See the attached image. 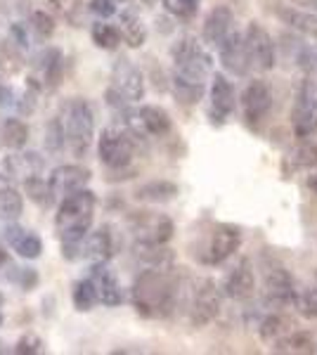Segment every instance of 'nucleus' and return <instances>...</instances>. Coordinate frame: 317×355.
Masks as SVG:
<instances>
[{
  "mask_svg": "<svg viewBox=\"0 0 317 355\" xmlns=\"http://www.w3.org/2000/svg\"><path fill=\"white\" fill-rule=\"evenodd\" d=\"M293 331V320L284 313H270L268 318H263V322L258 324V334L265 343H275L282 336H286Z\"/></svg>",
  "mask_w": 317,
  "mask_h": 355,
  "instance_id": "31",
  "label": "nucleus"
},
{
  "mask_svg": "<svg viewBox=\"0 0 317 355\" xmlns=\"http://www.w3.org/2000/svg\"><path fill=\"white\" fill-rule=\"evenodd\" d=\"M291 162L296 168H310L315 171L317 168V142H305V145L298 147L296 152H293Z\"/></svg>",
  "mask_w": 317,
  "mask_h": 355,
  "instance_id": "40",
  "label": "nucleus"
},
{
  "mask_svg": "<svg viewBox=\"0 0 317 355\" xmlns=\"http://www.w3.org/2000/svg\"><path fill=\"white\" fill-rule=\"evenodd\" d=\"M28 135H31V130H28V125L22 121V119H5L3 128H0V142H3L8 150H15V152L26 147Z\"/></svg>",
  "mask_w": 317,
  "mask_h": 355,
  "instance_id": "32",
  "label": "nucleus"
},
{
  "mask_svg": "<svg viewBox=\"0 0 317 355\" xmlns=\"http://www.w3.org/2000/svg\"><path fill=\"white\" fill-rule=\"evenodd\" d=\"M5 168L12 178H19L22 182L26 178H33V175H43V168H45V162L38 157V154L28 152V154H10L5 159Z\"/></svg>",
  "mask_w": 317,
  "mask_h": 355,
  "instance_id": "28",
  "label": "nucleus"
},
{
  "mask_svg": "<svg viewBox=\"0 0 317 355\" xmlns=\"http://www.w3.org/2000/svg\"><path fill=\"white\" fill-rule=\"evenodd\" d=\"M90 282H93V287L97 291V299H100L102 306H121L123 303V291H121V284L117 279V275L109 270L107 263H93V268H90Z\"/></svg>",
  "mask_w": 317,
  "mask_h": 355,
  "instance_id": "22",
  "label": "nucleus"
},
{
  "mask_svg": "<svg viewBox=\"0 0 317 355\" xmlns=\"http://www.w3.org/2000/svg\"><path fill=\"white\" fill-rule=\"evenodd\" d=\"M71 301L78 313H90L95 306H100V299H97V291L93 287V282H90V277L78 279V282L74 284Z\"/></svg>",
  "mask_w": 317,
  "mask_h": 355,
  "instance_id": "36",
  "label": "nucleus"
},
{
  "mask_svg": "<svg viewBox=\"0 0 317 355\" xmlns=\"http://www.w3.org/2000/svg\"><path fill=\"white\" fill-rule=\"evenodd\" d=\"M135 140L137 135H132L126 125H109L97 140V157L109 171L128 168L135 159Z\"/></svg>",
  "mask_w": 317,
  "mask_h": 355,
  "instance_id": "7",
  "label": "nucleus"
},
{
  "mask_svg": "<svg viewBox=\"0 0 317 355\" xmlns=\"http://www.w3.org/2000/svg\"><path fill=\"white\" fill-rule=\"evenodd\" d=\"M173 60V81H185L206 85V78L213 76V60L194 36H182L171 48Z\"/></svg>",
  "mask_w": 317,
  "mask_h": 355,
  "instance_id": "4",
  "label": "nucleus"
},
{
  "mask_svg": "<svg viewBox=\"0 0 317 355\" xmlns=\"http://www.w3.org/2000/svg\"><path fill=\"white\" fill-rule=\"evenodd\" d=\"M291 3L303 10H313V12H317V0H291Z\"/></svg>",
  "mask_w": 317,
  "mask_h": 355,
  "instance_id": "46",
  "label": "nucleus"
},
{
  "mask_svg": "<svg viewBox=\"0 0 317 355\" xmlns=\"http://www.w3.org/2000/svg\"><path fill=\"white\" fill-rule=\"evenodd\" d=\"M275 15H277V19L282 24H286L289 28H293V31L317 41V12H313V10H303L293 3L291 5L275 3Z\"/></svg>",
  "mask_w": 317,
  "mask_h": 355,
  "instance_id": "23",
  "label": "nucleus"
},
{
  "mask_svg": "<svg viewBox=\"0 0 317 355\" xmlns=\"http://www.w3.org/2000/svg\"><path fill=\"white\" fill-rule=\"evenodd\" d=\"M24 194H26L28 202H33L38 209H43V211L53 209L55 202H57L53 187H50V182L45 180L43 175L26 178V180H24Z\"/></svg>",
  "mask_w": 317,
  "mask_h": 355,
  "instance_id": "30",
  "label": "nucleus"
},
{
  "mask_svg": "<svg viewBox=\"0 0 317 355\" xmlns=\"http://www.w3.org/2000/svg\"><path fill=\"white\" fill-rule=\"evenodd\" d=\"M97 197L93 190H83L60 199L55 214V232L62 244H80L90 234L95 220Z\"/></svg>",
  "mask_w": 317,
  "mask_h": 355,
  "instance_id": "3",
  "label": "nucleus"
},
{
  "mask_svg": "<svg viewBox=\"0 0 317 355\" xmlns=\"http://www.w3.org/2000/svg\"><path fill=\"white\" fill-rule=\"evenodd\" d=\"M121 36H123V43L128 45V48L137 50L142 48L147 41V28L142 24V19L137 15L132 12H123L121 15Z\"/></svg>",
  "mask_w": 317,
  "mask_h": 355,
  "instance_id": "33",
  "label": "nucleus"
},
{
  "mask_svg": "<svg viewBox=\"0 0 317 355\" xmlns=\"http://www.w3.org/2000/svg\"><path fill=\"white\" fill-rule=\"evenodd\" d=\"M201 0H164V10L178 19H192L199 12Z\"/></svg>",
  "mask_w": 317,
  "mask_h": 355,
  "instance_id": "39",
  "label": "nucleus"
},
{
  "mask_svg": "<svg viewBox=\"0 0 317 355\" xmlns=\"http://www.w3.org/2000/svg\"><path fill=\"white\" fill-rule=\"evenodd\" d=\"M57 125L62 133V145L71 157H85L95 140V114L88 100L83 97H69L60 105Z\"/></svg>",
  "mask_w": 317,
  "mask_h": 355,
  "instance_id": "2",
  "label": "nucleus"
},
{
  "mask_svg": "<svg viewBox=\"0 0 317 355\" xmlns=\"http://www.w3.org/2000/svg\"><path fill=\"white\" fill-rule=\"evenodd\" d=\"M123 125L137 137H166L173 130V119L164 107L142 105L123 112Z\"/></svg>",
  "mask_w": 317,
  "mask_h": 355,
  "instance_id": "10",
  "label": "nucleus"
},
{
  "mask_svg": "<svg viewBox=\"0 0 317 355\" xmlns=\"http://www.w3.org/2000/svg\"><path fill=\"white\" fill-rule=\"evenodd\" d=\"M244 43L249 53L251 67L256 71H270L275 67V43L258 21H249L244 28Z\"/></svg>",
  "mask_w": 317,
  "mask_h": 355,
  "instance_id": "15",
  "label": "nucleus"
},
{
  "mask_svg": "<svg viewBox=\"0 0 317 355\" xmlns=\"http://www.w3.org/2000/svg\"><path fill=\"white\" fill-rule=\"evenodd\" d=\"M223 294L232 301H249L256 294V270H253L251 259L241 256L237 266L225 275Z\"/></svg>",
  "mask_w": 317,
  "mask_h": 355,
  "instance_id": "16",
  "label": "nucleus"
},
{
  "mask_svg": "<svg viewBox=\"0 0 317 355\" xmlns=\"http://www.w3.org/2000/svg\"><path fill=\"white\" fill-rule=\"evenodd\" d=\"M88 8L100 19H109V17L117 15V0H90Z\"/></svg>",
  "mask_w": 317,
  "mask_h": 355,
  "instance_id": "43",
  "label": "nucleus"
},
{
  "mask_svg": "<svg viewBox=\"0 0 317 355\" xmlns=\"http://www.w3.org/2000/svg\"><path fill=\"white\" fill-rule=\"evenodd\" d=\"M0 327H3V313H0Z\"/></svg>",
  "mask_w": 317,
  "mask_h": 355,
  "instance_id": "50",
  "label": "nucleus"
},
{
  "mask_svg": "<svg viewBox=\"0 0 317 355\" xmlns=\"http://www.w3.org/2000/svg\"><path fill=\"white\" fill-rule=\"evenodd\" d=\"M223 308V291L218 289L216 279L211 277H201L194 284L192 291V301H189V322L192 327H206L213 320L221 315Z\"/></svg>",
  "mask_w": 317,
  "mask_h": 355,
  "instance_id": "11",
  "label": "nucleus"
},
{
  "mask_svg": "<svg viewBox=\"0 0 317 355\" xmlns=\"http://www.w3.org/2000/svg\"><path fill=\"white\" fill-rule=\"evenodd\" d=\"M128 230L132 232L135 242L147 244H169L175 234V225L166 214L157 211H130L128 214Z\"/></svg>",
  "mask_w": 317,
  "mask_h": 355,
  "instance_id": "9",
  "label": "nucleus"
},
{
  "mask_svg": "<svg viewBox=\"0 0 317 355\" xmlns=\"http://www.w3.org/2000/svg\"><path fill=\"white\" fill-rule=\"evenodd\" d=\"M62 71H65V55L57 48H45L31 62V71L26 76V85L36 93H53L62 83Z\"/></svg>",
  "mask_w": 317,
  "mask_h": 355,
  "instance_id": "12",
  "label": "nucleus"
},
{
  "mask_svg": "<svg viewBox=\"0 0 317 355\" xmlns=\"http://www.w3.org/2000/svg\"><path fill=\"white\" fill-rule=\"evenodd\" d=\"M180 187L171 180H149V182H142V185L135 187L132 197L142 204H166V202H173L178 197Z\"/></svg>",
  "mask_w": 317,
  "mask_h": 355,
  "instance_id": "26",
  "label": "nucleus"
},
{
  "mask_svg": "<svg viewBox=\"0 0 317 355\" xmlns=\"http://www.w3.org/2000/svg\"><path fill=\"white\" fill-rule=\"evenodd\" d=\"M317 351V339L315 334L303 329H293L286 336H282L280 341H275V353H315Z\"/></svg>",
  "mask_w": 317,
  "mask_h": 355,
  "instance_id": "29",
  "label": "nucleus"
},
{
  "mask_svg": "<svg viewBox=\"0 0 317 355\" xmlns=\"http://www.w3.org/2000/svg\"><path fill=\"white\" fill-rule=\"evenodd\" d=\"M117 3H126V0H117Z\"/></svg>",
  "mask_w": 317,
  "mask_h": 355,
  "instance_id": "52",
  "label": "nucleus"
},
{
  "mask_svg": "<svg viewBox=\"0 0 317 355\" xmlns=\"http://www.w3.org/2000/svg\"><path fill=\"white\" fill-rule=\"evenodd\" d=\"M315 282H317V268H315Z\"/></svg>",
  "mask_w": 317,
  "mask_h": 355,
  "instance_id": "51",
  "label": "nucleus"
},
{
  "mask_svg": "<svg viewBox=\"0 0 317 355\" xmlns=\"http://www.w3.org/2000/svg\"><path fill=\"white\" fill-rule=\"evenodd\" d=\"M221 64L228 73L232 76H249L251 71V60H249V53H246V43H244V33L241 31H232L228 36L221 48Z\"/></svg>",
  "mask_w": 317,
  "mask_h": 355,
  "instance_id": "19",
  "label": "nucleus"
},
{
  "mask_svg": "<svg viewBox=\"0 0 317 355\" xmlns=\"http://www.w3.org/2000/svg\"><path fill=\"white\" fill-rule=\"evenodd\" d=\"M211 116L213 121H225L234 110H237V93H234V85L225 73H213L211 76Z\"/></svg>",
  "mask_w": 317,
  "mask_h": 355,
  "instance_id": "20",
  "label": "nucleus"
},
{
  "mask_svg": "<svg viewBox=\"0 0 317 355\" xmlns=\"http://www.w3.org/2000/svg\"><path fill=\"white\" fill-rule=\"evenodd\" d=\"M90 38L100 50H117L123 36H121V28L114 24H107L105 19L95 21L93 28H90Z\"/></svg>",
  "mask_w": 317,
  "mask_h": 355,
  "instance_id": "35",
  "label": "nucleus"
},
{
  "mask_svg": "<svg viewBox=\"0 0 317 355\" xmlns=\"http://www.w3.org/2000/svg\"><path fill=\"white\" fill-rule=\"evenodd\" d=\"M55 19L50 12H45V10H38V12L31 15V28L36 31L38 38H50L55 33Z\"/></svg>",
  "mask_w": 317,
  "mask_h": 355,
  "instance_id": "41",
  "label": "nucleus"
},
{
  "mask_svg": "<svg viewBox=\"0 0 317 355\" xmlns=\"http://www.w3.org/2000/svg\"><path fill=\"white\" fill-rule=\"evenodd\" d=\"M273 88H270L268 81L263 78H256V81H249V85L244 88V93L239 97V107H241V119L249 128L258 130L263 125L265 119L273 112Z\"/></svg>",
  "mask_w": 317,
  "mask_h": 355,
  "instance_id": "13",
  "label": "nucleus"
},
{
  "mask_svg": "<svg viewBox=\"0 0 317 355\" xmlns=\"http://www.w3.org/2000/svg\"><path fill=\"white\" fill-rule=\"evenodd\" d=\"M24 214V197L8 175H0V220L15 223Z\"/></svg>",
  "mask_w": 317,
  "mask_h": 355,
  "instance_id": "25",
  "label": "nucleus"
},
{
  "mask_svg": "<svg viewBox=\"0 0 317 355\" xmlns=\"http://www.w3.org/2000/svg\"><path fill=\"white\" fill-rule=\"evenodd\" d=\"M90 178H93V173H90V168H85V166L65 164V166H57L53 173H50L48 182H50V187H53L55 197L65 199V197H69V194L88 187Z\"/></svg>",
  "mask_w": 317,
  "mask_h": 355,
  "instance_id": "17",
  "label": "nucleus"
},
{
  "mask_svg": "<svg viewBox=\"0 0 317 355\" xmlns=\"http://www.w3.org/2000/svg\"><path fill=\"white\" fill-rule=\"evenodd\" d=\"M132 251H135V259L145 263L147 268H161V270H171L173 261H175L173 251H171L166 244L135 242V246H132Z\"/></svg>",
  "mask_w": 317,
  "mask_h": 355,
  "instance_id": "27",
  "label": "nucleus"
},
{
  "mask_svg": "<svg viewBox=\"0 0 317 355\" xmlns=\"http://www.w3.org/2000/svg\"><path fill=\"white\" fill-rule=\"evenodd\" d=\"M3 237H5V242H8L10 249L26 261H36V259H40V254H43V239H40L36 232L17 225V220L5 223Z\"/></svg>",
  "mask_w": 317,
  "mask_h": 355,
  "instance_id": "21",
  "label": "nucleus"
},
{
  "mask_svg": "<svg viewBox=\"0 0 317 355\" xmlns=\"http://www.w3.org/2000/svg\"><path fill=\"white\" fill-rule=\"evenodd\" d=\"M19 282H22V287H24L26 291H31V289L38 284V275H36V270H33V268L19 270Z\"/></svg>",
  "mask_w": 317,
  "mask_h": 355,
  "instance_id": "45",
  "label": "nucleus"
},
{
  "mask_svg": "<svg viewBox=\"0 0 317 355\" xmlns=\"http://www.w3.org/2000/svg\"><path fill=\"white\" fill-rule=\"evenodd\" d=\"M263 270V299L270 308H293L296 306V284H293L291 272L277 261H265Z\"/></svg>",
  "mask_w": 317,
  "mask_h": 355,
  "instance_id": "8",
  "label": "nucleus"
},
{
  "mask_svg": "<svg viewBox=\"0 0 317 355\" xmlns=\"http://www.w3.org/2000/svg\"><path fill=\"white\" fill-rule=\"evenodd\" d=\"M10 263V256H8V249H5L3 244H0V270H3L5 266Z\"/></svg>",
  "mask_w": 317,
  "mask_h": 355,
  "instance_id": "48",
  "label": "nucleus"
},
{
  "mask_svg": "<svg viewBox=\"0 0 317 355\" xmlns=\"http://www.w3.org/2000/svg\"><path fill=\"white\" fill-rule=\"evenodd\" d=\"M171 90L175 95V100L180 105H197V102L204 97L206 85H197V83H185V81H173L171 78Z\"/></svg>",
  "mask_w": 317,
  "mask_h": 355,
  "instance_id": "37",
  "label": "nucleus"
},
{
  "mask_svg": "<svg viewBox=\"0 0 317 355\" xmlns=\"http://www.w3.org/2000/svg\"><path fill=\"white\" fill-rule=\"evenodd\" d=\"M142 97H145V73L128 57H119L112 67L107 102L117 110H126V105H137Z\"/></svg>",
  "mask_w": 317,
  "mask_h": 355,
  "instance_id": "5",
  "label": "nucleus"
},
{
  "mask_svg": "<svg viewBox=\"0 0 317 355\" xmlns=\"http://www.w3.org/2000/svg\"><path fill=\"white\" fill-rule=\"evenodd\" d=\"M15 353L17 355H40V353H45V341L36 334H24L15 343Z\"/></svg>",
  "mask_w": 317,
  "mask_h": 355,
  "instance_id": "42",
  "label": "nucleus"
},
{
  "mask_svg": "<svg viewBox=\"0 0 317 355\" xmlns=\"http://www.w3.org/2000/svg\"><path fill=\"white\" fill-rule=\"evenodd\" d=\"M137 3H142L145 8H152L154 3H159V0H137Z\"/></svg>",
  "mask_w": 317,
  "mask_h": 355,
  "instance_id": "49",
  "label": "nucleus"
},
{
  "mask_svg": "<svg viewBox=\"0 0 317 355\" xmlns=\"http://www.w3.org/2000/svg\"><path fill=\"white\" fill-rule=\"evenodd\" d=\"M22 67H24V45L17 43L15 38H8L0 45V71L12 76L22 71Z\"/></svg>",
  "mask_w": 317,
  "mask_h": 355,
  "instance_id": "34",
  "label": "nucleus"
},
{
  "mask_svg": "<svg viewBox=\"0 0 317 355\" xmlns=\"http://www.w3.org/2000/svg\"><path fill=\"white\" fill-rule=\"evenodd\" d=\"M305 185H308V190H310V192H315V194H317V171H313V173L305 178Z\"/></svg>",
  "mask_w": 317,
  "mask_h": 355,
  "instance_id": "47",
  "label": "nucleus"
},
{
  "mask_svg": "<svg viewBox=\"0 0 317 355\" xmlns=\"http://www.w3.org/2000/svg\"><path fill=\"white\" fill-rule=\"evenodd\" d=\"M85 259L93 263H109L117 254V234L112 225H102L83 239Z\"/></svg>",
  "mask_w": 317,
  "mask_h": 355,
  "instance_id": "24",
  "label": "nucleus"
},
{
  "mask_svg": "<svg viewBox=\"0 0 317 355\" xmlns=\"http://www.w3.org/2000/svg\"><path fill=\"white\" fill-rule=\"evenodd\" d=\"M239 246H241L239 227L230 225V223H216L199 242L197 251H194V259H197L201 266H221L230 256L237 254Z\"/></svg>",
  "mask_w": 317,
  "mask_h": 355,
  "instance_id": "6",
  "label": "nucleus"
},
{
  "mask_svg": "<svg viewBox=\"0 0 317 355\" xmlns=\"http://www.w3.org/2000/svg\"><path fill=\"white\" fill-rule=\"evenodd\" d=\"M178 287L175 279L171 277L169 270L161 268H147L135 277L130 287V303L140 318L147 320H161L169 318L175 308Z\"/></svg>",
  "mask_w": 317,
  "mask_h": 355,
  "instance_id": "1",
  "label": "nucleus"
},
{
  "mask_svg": "<svg viewBox=\"0 0 317 355\" xmlns=\"http://www.w3.org/2000/svg\"><path fill=\"white\" fill-rule=\"evenodd\" d=\"M0 303H3V294H0Z\"/></svg>",
  "mask_w": 317,
  "mask_h": 355,
  "instance_id": "53",
  "label": "nucleus"
},
{
  "mask_svg": "<svg viewBox=\"0 0 317 355\" xmlns=\"http://www.w3.org/2000/svg\"><path fill=\"white\" fill-rule=\"evenodd\" d=\"M291 130L296 137H313L317 133V85L305 78L298 88L296 102L291 110Z\"/></svg>",
  "mask_w": 317,
  "mask_h": 355,
  "instance_id": "14",
  "label": "nucleus"
},
{
  "mask_svg": "<svg viewBox=\"0 0 317 355\" xmlns=\"http://www.w3.org/2000/svg\"><path fill=\"white\" fill-rule=\"evenodd\" d=\"M296 308L303 318L308 320H317V289L315 287H305V289H298L296 294Z\"/></svg>",
  "mask_w": 317,
  "mask_h": 355,
  "instance_id": "38",
  "label": "nucleus"
},
{
  "mask_svg": "<svg viewBox=\"0 0 317 355\" xmlns=\"http://www.w3.org/2000/svg\"><path fill=\"white\" fill-rule=\"evenodd\" d=\"M237 21H234V12L228 8V5H216L204 19V26H201V38H204L206 45L211 48H221V45L228 41V36L232 31H237Z\"/></svg>",
  "mask_w": 317,
  "mask_h": 355,
  "instance_id": "18",
  "label": "nucleus"
},
{
  "mask_svg": "<svg viewBox=\"0 0 317 355\" xmlns=\"http://www.w3.org/2000/svg\"><path fill=\"white\" fill-rule=\"evenodd\" d=\"M296 64H298V67H303L305 71L317 73V45H315V48H313V45H305Z\"/></svg>",
  "mask_w": 317,
  "mask_h": 355,
  "instance_id": "44",
  "label": "nucleus"
}]
</instances>
